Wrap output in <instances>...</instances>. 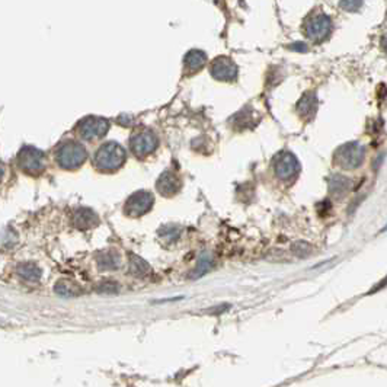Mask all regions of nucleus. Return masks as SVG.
<instances>
[{
  "label": "nucleus",
  "instance_id": "1",
  "mask_svg": "<svg viewBox=\"0 0 387 387\" xmlns=\"http://www.w3.org/2000/svg\"><path fill=\"white\" fill-rule=\"evenodd\" d=\"M127 153L122 146L115 141H110L99 147L95 155V166L102 170H115L125 163Z\"/></svg>",
  "mask_w": 387,
  "mask_h": 387
},
{
  "label": "nucleus",
  "instance_id": "2",
  "mask_svg": "<svg viewBox=\"0 0 387 387\" xmlns=\"http://www.w3.org/2000/svg\"><path fill=\"white\" fill-rule=\"evenodd\" d=\"M86 149L77 141H66L55 150V160L64 169H76L86 160Z\"/></svg>",
  "mask_w": 387,
  "mask_h": 387
},
{
  "label": "nucleus",
  "instance_id": "3",
  "mask_svg": "<svg viewBox=\"0 0 387 387\" xmlns=\"http://www.w3.org/2000/svg\"><path fill=\"white\" fill-rule=\"evenodd\" d=\"M18 166L26 173L37 175V173L43 172L46 167L44 155H43V152H40L35 147L25 146L21 149V152L18 155Z\"/></svg>",
  "mask_w": 387,
  "mask_h": 387
},
{
  "label": "nucleus",
  "instance_id": "4",
  "mask_svg": "<svg viewBox=\"0 0 387 387\" xmlns=\"http://www.w3.org/2000/svg\"><path fill=\"white\" fill-rule=\"evenodd\" d=\"M110 130V122L99 116H88L77 125V133L85 140H96L104 137Z\"/></svg>",
  "mask_w": 387,
  "mask_h": 387
},
{
  "label": "nucleus",
  "instance_id": "5",
  "mask_svg": "<svg viewBox=\"0 0 387 387\" xmlns=\"http://www.w3.org/2000/svg\"><path fill=\"white\" fill-rule=\"evenodd\" d=\"M153 201H155V197H153L152 192H147V191L134 192L127 200L125 207H124V211H125V214H128L131 217L143 216V214H146L152 208Z\"/></svg>",
  "mask_w": 387,
  "mask_h": 387
},
{
  "label": "nucleus",
  "instance_id": "6",
  "mask_svg": "<svg viewBox=\"0 0 387 387\" xmlns=\"http://www.w3.org/2000/svg\"><path fill=\"white\" fill-rule=\"evenodd\" d=\"M158 137L152 131H141L136 133L130 140V147L133 153L138 158H144L150 153H153L158 147Z\"/></svg>",
  "mask_w": 387,
  "mask_h": 387
},
{
  "label": "nucleus",
  "instance_id": "7",
  "mask_svg": "<svg viewBox=\"0 0 387 387\" xmlns=\"http://www.w3.org/2000/svg\"><path fill=\"white\" fill-rule=\"evenodd\" d=\"M73 224L82 230L92 228L99 224V217L91 208H79L73 214Z\"/></svg>",
  "mask_w": 387,
  "mask_h": 387
},
{
  "label": "nucleus",
  "instance_id": "8",
  "mask_svg": "<svg viewBox=\"0 0 387 387\" xmlns=\"http://www.w3.org/2000/svg\"><path fill=\"white\" fill-rule=\"evenodd\" d=\"M339 158H341L339 163L342 162L348 169L349 167H355V166L360 165L361 160H363V149L360 146H357L355 143L349 144V146H346V147H343L341 150V156Z\"/></svg>",
  "mask_w": 387,
  "mask_h": 387
},
{
  "label": "nucleus",
  "instance_id": "9",
  "mask_svg": "<svg viewBox=\"0 0 387 387\" xmlns=\"http://www.w3.org/2000/svg\"><path fill=\"white\" fill-rule=\"evenodd\" d=\"M211 73L220 80H231L236 76V67L230 60L219 58L211 67Z\"/></svg>",
  "mask_w": 387,
  "mask_h": 387
},
{
  "label": "nucleus",
  "instance_id": "10",
  "mask_svg": "<svg viewBox=\"0 0 387 387\" xmlns=\"http://www.w3.org/2000/svg\"><path fill=\"white\" fill-rule=\"evenodd\" d=\"M158 189L166 197L173 195L179 189V181L172 172H165L158 181Z\"/></svg>",
  "mask_w": 387,
  "mask_h": 387
},
{
  "label": "nucleus",
  "instance_id": "11",
  "mask_svg": "<svg viewBox=\"0 0 387 387\" xmlns=\"http://www.w3.org/2000/svg\"><path fill=\"white\" fill-rule=\"evenodd\" d=\"M276 173L281 178H288L297 170V160L291 155H284L276 163Z\"/></svg>",
  "mask_w": 387,
  "mask_h": 387
},
{
  "label": "nucleus",
  "instance_id": "12",
  "mask_svg": "<svg viewBox=\"0 0 387 387\" xmlns=\"http://www.w3.org/2000/svg\"><path fill=\"white\" fill-rule=\"evenodd\" d=\"M98 267L102 271H108V270H116L119 267V255L115 250H107L102 252L98 256Z\"/></svg>",
  "mask_w": 387,
  "mask_h": 387
},
{
  "label": "nucleus",
  "instance_id": "13",
  "mask_svg": "<svg viewBox=\"0 0 387 387\" xmlns=\"http://www.w3.org/2000/svg\"><path fill=\"white\" fill-rule=\"evenodd\" d=\"M18 274L26 281H38L41 278V270L32 264V262H25L18 267Z\"/></svg>",
  "mask_w": 387,
  "mask_h": 387
},
{
  "label": "nucleus",
  "instance_id": "14",
  "mask_svg": "<svg viewBox=\"0 0 387 387\" xmlns=\"http://www.w3.org/2000/svg\"><path fill=\"white\" fill-rule=\"evenodd\" d=\"M54 291L61 297H76L80 293V288L70 281H60L55 284Z\"/></svg>",
  "mask_w": 387,
  "mask_h": 387
},
{
  "label": "nucleus",
  "instance_id": "15",
  "mask_svg": "<svg viewBox=\"0 0 387 387\" xmlns=\"http://www.w3.org/2000/svg\"><path fill=\"white\" fill-rule=\"evenodd\" d=\"M149 271H150V265H149L146 261H143L141 258H138V256H136V255L131 256L130 273H131L133 275L143 276L146 275V274H149Z\"/></svg>",
  "mask_w": 387,
  "mask_h": 387
},
{
  "label": "nucleus",
  "instance_id": "16",
  "mask_svg": "<svg viewBox=\"0 0 387 387\" xmlns=\"http://www.w3.org/2000/svg\"><path fill=\"white\" fill-rule=\"evenodd\" d=\"M204 63H205V55L203 54L201 51H191L189 54L186 55V66L191 70H197V68L203 67Z\"/></svg>",
  "mask_w": 387,
  "mask_h": 387
},
{
  "label": "nucleus",
  "instance_id": "17",
  "mask_svg": "<svg viewBox=\"0 0 387 387\" xmlns=\"http://www.w3.org/2000/svg\"><path fill=\"white\" fill-rule=\"evenodd\" d=\"M328 28H329V19H328V18H325V16H320V18H318V19H316V22H315V23H312V29H310V32H312V37H319V35H323V34H326Z\"/></svg>",
  "mask_w": 387,
  "mask_h": 387
},
{
  "label": "nucleus",
  "instance_id": "18",
  "mask_svg": "<svg viewBox=\"0 0 387 387\" xmlns=\"http://www.w3.org/2000/svg\"><path fill=\"white\" fill-rule=\"evenodd\" d=\"M118 288H116V282H102L99 287H98V291L99 293H115Z\"/></svg>",
  "mask_w": 387,
  "mask_h": 387
},
{
  "label": "nucleus",
  "instance_id": "19",
  "mask_svg": "<svg viewBox=\"0 0 387 387\" xmlns=\"http://www.w3.org/2000/svg\"><path fill=\"white\" fill-rule=\"evenodd\" d=\"M3 175H4V167H3V165L0 163V179L3 178Z\"/></svg>",
  "mask_w": 387,
  "mask_h": 387
}]
</instances>
